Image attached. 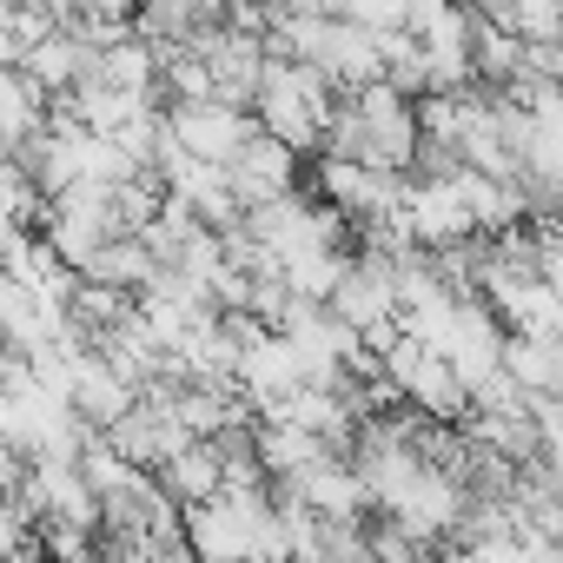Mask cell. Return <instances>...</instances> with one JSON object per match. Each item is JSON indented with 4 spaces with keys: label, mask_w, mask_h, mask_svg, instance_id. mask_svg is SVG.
Masks as SVG:
<instances>
[{
    "label": "cell",
    "mask_w": 563,
    "mask_h": 563,
    "mask_svg": "<svg viewBox=\"0 0 563 563\" xmlns=\"http://www.w3.org/2000/svg\"><path fill=\"white\" fill-rule=\"evenodd\" d=\"M159 113H166L173 146L186 159H206V166H225L245 146V133H252V113L245 107H219V100H173Z\"/></svg>",
    "instance_id": "1"
},
{
    "label": "cell",
    "mask_w": 563,
    "mask_h": 563,
    "mask_svg": "<svg viewBox=\"0 0 563 563\" xmlns=\"http://www.w3.org/2000/svg\"><path fill=\"white\" fill-rule=\"evenodd\" d=\"M225 186H232V199H239V212L245 206H265V199H278V192H292L299 186V153L292 146H278L272 133H245V146L225 159Z\"/></svg>",
    "instance_id": "2"
},
{
    "label": "cell",
    "mask_w": 563,
    "mask_h": 563,
    "mask_svg": "<svg viewBox=\"0 0 563 563\" xmlns=\"http://www.w3.org/2000/svg\"><path fill=\"white\" fill-rule=\"evenodd\" d=\"M153 272H159V265H153V252H146L133 232H120V239L93 245V252L74 265V278H87V286H113V292H140Z\"/></svg>",
    "instance_id": "3"
},
{
    "label": "cell",
    "mask_w": 563,
    "mask_h": 563,
    "mask_svg": "<svg viewBox=\"0 0 563 563\" xmlns=\"http://www.w3.org/2000/svg\"><path fill=\"white\" fill-rule=\"evenodd\" d=\"M153 484L186 510V504H206V497H219V451L206 444V438H186L159 471H153Z\"/></svg>",
    "instance_id": "4"
},
{
    "label": "cell",
    "mask_w": 563,
    "mask_h": 563,
    "mask_svg": "<svg viewBox=\"0 0 563 563\" xmlns=\"http://www.w3.org/2000/svg\"><path fill=\"white\" fill-rule=\"evenodd\" d=\"M47 126V93L21 74V67H0V146H27Z\"/></svg>",
    "instance_id": "5"
},
{
    "label": "cell",
    "mask_w": 563,
    "mask_h": 563,
    "mask_svg": "<svg viewBox=\"0 0 563 563\" xmlns=\"http://www.w3.org/2000/svg\"><path fill=\"white\" fill-rule=\"evenodd\" d=\"M504 378L530 398V391H556L563 378V352L556 339H523V332H504Z\"/></svg>",
    "instance_id": "6"
},
{
    "label": "cell",
    "mask_w": 563,
    "mask_h": 563,
    "mask_svg": "<svg viewBox=\"0 0 563 563\" xmlns=\"http://www.w3.org/2000/svg\"><path fill=\"white\" fill-rule=\"evenodd\" d=\"M41 212H47V199H41V186L27 179V166L0 146V225H27V232H41Z\"/></svg>",
    "instance_id": "7"
},
{
    "label": "cell",
    "mask_w": 563,
    "mask_h": 563,
    "mask_svg": "<svg viewBox=\"0 0 563 563\" xmlns=\"http://www.w3.org/2000/svg\"><path fill=\"white\" fill-rule=\"evenodd\" d=\"M34 543V523H27V510L14 504V497H0V563L8 556H21Z\"/></svg>",
    "instance_id": "8"
}]
</instances>
